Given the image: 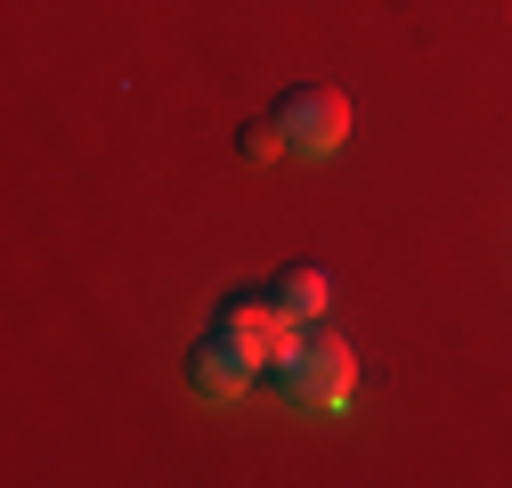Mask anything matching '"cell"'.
<instances>
[{"label": "cell", "mask_w": 512, "mask_h": 488, "mask_svg": "<svg viewBox=\"0 0 512 488\" xmlns=\"http://www.w3.org/2000/svg\"><path fill=\"white\" fill-rule=\"evenodd\" d=\"M212 326H220L252 366H261V375H277V366L301 350V334H309V318L293 310L285 293H244V285L220 293V318H212Z\"/></svg>", "instance_id": "6da1fadb"}, {"label": "cell", "mask_w": 512, "mask_h": 488, "mask_svg": "<svg viewBox=\"0 0 512 488\" xmlns=\"http://www.w3.org/2000/svg\"><path fill=\"white\" fill-rule=\"evenodd\" d=\"M269 114H277V131H285L293 155H334V147L350 139V98H342L334 82H293Z\"/></svg>", "instance_id": "3957f363"}, {"label": "cell", "mask_w": 512, "mask_h": 488, "mask_svg": "<svg viewBox=\"0 0 512 488\" xmlns=\"http://www.w3.org/2000/svg\"><path fill=\"white\" fill-rule=\"evenodd\" d=\"M277 383H285V399H293V407L334 415V407H350V391H358V358H350V342H342V334L309 326V334H301V350L277 366Z\"/></svg>", "instance_id": "7a4b0ae2"}, {"label": "cell", "mask_w": 512, "mask_h": 488, "mask_svg": "<svg viewBox=\"0 0 512 488\" xmlns=\"http://www.w3.org/2000/svg\"><path fill=\"white\" fill-rule=\"evenodd\" d=\"M277 293L293 301V310L317 326V318H326V301H334V285H326V269H317V261H293L285 277H277Z\"/></svg>", "instance_id": "5b68a950"}, {"label": "cell", "mask_w": 512, "mask_h": 488, "mask_svg": "<svg viewBox=\"0 0 512 488\" xmlns=\"http://www.w3.org/2000/svg\"><path fill=\"white\" fill-rule=\"evenodd\" d=\"M236 147H244L252 163H277V155H285V131H277V114H269V122H244V131H236Z\"/></svg>", "instance_id": "8992f818"}, {"label": "cell", "mask_w": 512, "mask_h": 488, "mask_svg": "<svg viewBox=\"0 0 512 488\" xmlns=\"http://www.w3.org/2000/svg\"><path fill=\"white\" fill-rule=\"evenodd\" d=\"M252 375H261V366H252L220 326H212L196 350H187V383H196L204 399H244V391H252Z\"/></svg>", "instance_id": "277c9868"}]
</instances>
